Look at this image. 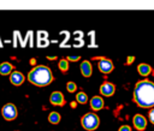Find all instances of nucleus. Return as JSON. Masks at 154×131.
Listing matches in <instances>:
<instances>
[{
	"mask_svg": "<svg viewBox=\"0 0 154 131\" xmlns=\"http://www.w3.org/2000/svg\"><path fill=\"white\" fill-rule=\"evenodd\" d=\"M135 102L143 108L154 106V83L149 81H141L136 84L134 90Z\"/></svg>",
	"mask_w": 154,
	"mask_h": 131,
	"instance_id": "nucleus-1",
	"label": "nucleus"
},
{
	"mask_svg": "<svg viewBox=\"0 0 154 131\" xmlns=\"http://www.w3.org/2000/svg\"><path fill=\"white\" fill-rule=\"evenodd\" d=\"M28 79L30 81V83H32L35 85L45 87V85H48L53 81V75H52L49 67H47L45 65H38L29 72Z\"/></svg>",
	"mask_w": 154,
	"mask_h": 131,
	"instance_id": "nucleus-2",
	"label": "nucleus"
},
{
	"mask_svg": "<svg viewBox=\"0 0 154 131\" xmlns=\"http://www.w3.org/2000/svg\"><path fill=\"white\" fill-rule=\"evenodd\" d=\"M81 123H82V126L88 130V131H93L95 130L97 126H99V117L95 114V113H87L82 117L81 119Z\"/></svg>",
	"mask_w": 154,
	"mask_h": 131,
	"instance_id": "nucleus-3",
	"label": "nucleus"
},
{
	"mask_svg": "<svg viewBox=\"0 0 154 131\" xmlns=\"http://www.w3.org/2000/svg\"><path fill=\"white\" fill-rule=\"evenodd\" d=\"M2 117L6 119V120H13L16 117H17V108L12 103H7L2 107Z\"/></svg>",
	"mask_w": 154,
	"mask_h": 131,
	"instance_id": "nucleus-4",
	"label": "nucleus"
},
{
	"mask_svg": "<svg viewBox=\"0 0 154 131\" xmlns=\"http://www.w3.org/2000/svg\"><path fill=\"white\" fill-rule=\"evenodd\" d=\"M99 70L102 72V73H109L113 71V64L111 60L108 59H101L99 61Z\"/></svg>",
	"mask_w": 154,
	"mask_h": 131,
	"instance_id": "nucleus-5",
	"label": "nucleus"
},
{
	"mask_svg": "<svg viewBox=\"0 0 154 131\" xmlns=\"http://www.w3.org/2000/svg\"><path fill=\"white\" fill-rule=\"evenodd\" d=\"M134 126L138 131H143L147 126V120L142 114H135L134 117Z\"/></svg>",
	"mask_w": 154,
	"mask_h": 131,
	"instance_id": "nucleus-6",
	"label": "nucleus"
},
{
	"mask_svg": "<svg viewBox=\"0 0 154 131\" xmlns=\"http://www.w3.org/2000/svg\"><path fill=\"white\" fill-rule=\"evenodd\" d=\"M100 91L105 96H112L114 94V91H116V87H114V84H112L109 82H105L100 87Z\"/></svg>",
	"mask_w": 154,
	"mask_h": 131,
	"instance_id": "nucleus-7",
	"label": "nucleus"
},
{
	"mask_svg": "<svg viewBox=\"0 0 154 131\" xmlns=\"http://www.w3.org/2000/svg\"><path fill=\"white\" fill-rule=\"evenodd\" d=\"M49 100H51V103L57 105V106H63V105H65L64 96H63V94L59 93V91H54V93H52Z\"/></svg>",
	"mask_w": 154,
	"mask_h": 131,
	"instance_id": "nucleus-8",
	"label": "nucleus"
},
{
	"mask_svg": "<svg viewBox=\"0 0 154 131\" xmlns=\"http://www.w3.org/2000/svg\"><path fill=\"white\" fill-rule=\"evenodd\" d=\"M10 81H11V83L14 84V85H20V84L24 82V76H23L20 72L14 71V72L11 73V76H10Z\"/></svg>",
	"mask_w": 154,
	"mask_h": 131,
	"instance_id": "nucleus-9",
	"label": "nucleus"
},
{
	"mask_svg": "<svg viewBox=\"0 0 154 131\" xmlns=\"http://www.w3.org/2000/svg\"><path fill=\"white\" fill-rule=\"evenodd\" d=\"M90 107L94 109V111H99L103 107V100L100 97V96H94L90 101Z\"/></svg>",
	"mask_w": 154,
	"mask_h": 131,
	"instance_id": "nucleus-10",
	"label": "nucleus"
},
{
	"mask_svg": "<svg viewBox=\"0 0 154 131\" xmlns=\"http://www.w3.org/2000/svg\"><path fill=\"white\" fill-rule=\"evenodd\" d=\"M91 65H90V62L88 61V60H84L82 64H81V72H82V75L84 76V77H89L90 75H91Z\"/></svg>",
	"mask_w": 154,
	"mask_h": 131,
	"instance_id": "nucleus-11",
	"label": "nucleus"
},
{
	"mask_svg": "<svg viewBox=\"0 0 154 131\" xmlns=\"http://www.w3.org/2000/svg\"><path fill=\"white\" fill-rule=\"evenodd\" d=\"M12 70H13V66L10 64V62H2L0 64V75H10L12 73Z\"/></svg>",
	"mask_w": 154,
	"mask_h": 131,
	"instance_id": "nucleus-12",
	"label": "nucleus"
},
{
	"mask_svg": "<svg viewBox=\"0 0 154 131\" xmlns=\"http://www.w3.org/2000/svg\"><path fill=\"white\" fill-rule=\"evenodd\" d=\"M137 71L141 76H148L150 72H152V67L147 64H140L137 66Z\"/></svg>",
	"mask_w": 154,
	"mask_h": 131,
	"instance_id": "nucleus-13",
	"label": "nucleus"
},
{
	"mask_svg": "<svg viewBox=\"0 0 154 131\" xmlns=\"http://www.w3.org/2000/svg\"><path fill=\"white\" fill-rule=\"evenodd\" d=\"M48 120L49 123L52 124H58L60 121V114L58 112H52L49 115H48Z\"/></svg>",
	"mask_w": 154,
	"mask_h": 131,
	"instance_id": "nucleus-14",
	"label": "nucleus"
},
{
	"mask_svg": "<svg viewBox=\"0 0 154 131\" xmlns=\"http://www.w3.org/2000/svg\"><path fill=\"white\" fill-rule=\"evenodd\" d=\"M76 100H77L78 103H87V101H88V96H87L85 93H82V91H81V93L77 94Z\"/></svg>",
	"mask_w": 154,
	"mask_h": 131,
	"instance_id": "nucleus-15",
	"label": "nucleus"
},
{
	"mask_svg": "<svg viewBox=\"0 0 154 131\" xmlns=\"http://www.w3.org/2000/svg\"><path fill=\"white\" fill-rule=\"evenodd\" d=\"M59 69H60L63 72H66V71H67V69H69V64H67V60H65V59L60 60V61H59Z\"/></svg>",
	"mask_w": 154,
	"mask_h": 131,
	"instance_id": "nucleus-16",
	"label": "nucleus"
},
{
	"mask_svg": "<svg viewBox=\"0 0 154 131\" xmlns=\"http://www.w3.org/2000/svg\"><path fill=\"white\" fill-rule=\"evenodd\" d=\"M66 88H67V90H69L70 93H73V91H76L77 85H76V83H73V82H69V83L66 84Z\"/></svg>",
	"mask_w": 154,
	"mask_h": 131,
	"instance_id": "nucleus-17",
	"label": "nucleus"
},
{
	"mask_svg": "<svg viewBox=\"0 0 154 131\" xmlns=\"http://www.w3.org/2000/svg\"><path fill=\"white\" fill-rule=\"evenodd\" d=\"M149 120L152 124H154V108H152V111L149 112Z\"/></svg>",
	"mask_w": 154,
	"mask_h": 131,
	"instance_id": "nucleus-18",
	"label": "nucleus"
},
{
	"mask_svg": "<svg viewBox=\"0 0 154 131\" xmlns=\"http://www.w3.org/2000/svg\"><path fill=\"white\" fill-rule=\"evenodd\" d=\"M67 60L77 61V60H79V56H78V55H70V56H67Z\"/></svg>",
	"mask_w": 154,
	"mask_h": 131,
	"instance_id": "nucleus-19",
	"label": "nucleus"
},
{
	"mask_svg": "<svg viewBox=\"0 0 154 131\" xmlns=\"http://www.w3.org/2000/svg\"><path fill=\"white\" fill-rule=\"evenodd\" d=\"M119 131H131V129H130V126H128V125H123V126L119 127Z\"/></svg>",
	"mask_w": 154,
	"mask_h": 131,
	"instance_id": "nucleus-20",
	"label": "nucleus"
},
{
	"mask_svg": "<svg viewBox=\"0 0 154 131\" xmlns=\"http://www.w3.org/2000/svg\"><path fill=\"white\" fill-rule=\"evenodd\" d=\"M134 60H135V56H128V61H126V64L129 65V64L134 62Z\"/></svg>",
	"mask_w": 154,
	"mask_h": 131,
	"instance_id": "nucleus-21",
	"label": "nucleus"
}]
</instances>
